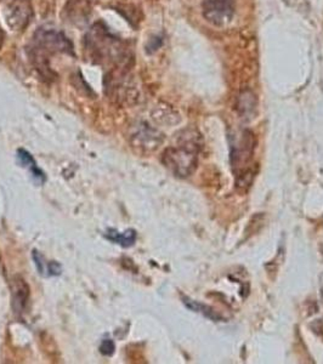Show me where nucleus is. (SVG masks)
Returning a JSON list of instances; mask_svg holds the SVG:
<instances>
[{
	"label": "nucleus",
	"mask_w": 323,
	"mask_h": 364,
	"mask_svg": "<svg viewBox=\"0 0 323 364\" xmlns=\"http://www.w3.org/2000/svg\"><path fill=\"white\" fill-rule=\"evenodd\" d=\"M133 145L144 151H156L163 142V136L157 130L151 128L149 125L141 124L135 128L133 135Z\"/></svg>",
	"instance_id": "nucleus-8"
},
{
	"label": "nucleus",
	"mask_w": 323,
	"mask_h": 364,
	"mask_svg": "<svg viewBox=\"0 0 323 364\" xmlns=\"http://www.w3.org/2000/svg\"><path fill=\"white\" fill-rule=\"evenodd\" d=\"M13 282L14 305H16L17 312H22L28 301L29 287L20 277L15 278Z\"/></svg>",
	"instance_id": "nucleus-9"
},
{
	"label": "nucleus",
	"mask_w": 323,
	"mask_h": 364,
	"mask_svg": "<svg viewBox=\"0 0 323 364\" xmlns=\"http://www.w3.org/2000/svg\"><path fill=\"white\" fill-rule=\"evenodd\" d=\"M17 161L21 164L22 166H25L26 169H28L31 171V174L33 176L37 182H46V178L42 170L39 169L37 166V163L34 161V158L32 157V154L27 152L26 149H18L17 151Z\"/></svg>",
	"instance_id": "nucleus-10"
},
{
	"label": "nucleus",
	"mask_w": 323,
	"mask_h": 364,
	"mask_svg": "<svg viewBox=\"0 0 323 364\" xmlns=\"http://www.w3.org/2000/svg\"><path fill=\"white\" fill-rule=\"evenodd\" d=\"M58 54L75 55L73 44L61 31L41 27L29 44L28 55L34 68L46 82L56 77L50 66V60Z\"/></svg>",
	"instance_id": "nucleus-2"
},
{
	"label": "nucleus",
	"mask_w": 323,
	"mask_h": 364,
	"mask_svg": "<svg viewBox=\"0 0 323 364\" xmlns=\"http://www.w3.org/2000/svg\"><path fill=\"white\" fill-rule=\"evenodd\" d=\"M105 237L113 243H117L120 247H123V248H129L137 242V232L134 230L118 232L117 230H113V228H108L106 233H105Z\"/></svg>",
	"instance_id": "nucleus-11"
},
{
	"label": "nucleus",
	"mask_w": 323,
	"mask_h": 364,
	"mask_svg": "<svg viewBox=\"0 0 323 364\" xmlns=\"http://www.w3.org/2000/svg\"><path fill=\"white\" fill-rule=\"evenodd\" d=\"M84 51L94 65L108 68V73L128 70L133 55L127 43L120 41L102 22L92 26L84 37Z\"/></svg>",
	"instance_id": "nucleus-1"
},
{
	"label": "nucleus",
	"mask_w": 323,
	"mask_h": 364,
	"mask_svg": "<svg viewBox=\"0 0 323 364\" xmlns=\"http://www.w3.org/2000/svg\"><path fill=\"white\" fill-rule=\"evenodd\" d=\"M236 10V0H203V16L211 25L225 26L231 21Z\"/></svg>",
	"instance_id": "nucleus-6"
},
{
	"label": "nucleus",
	"mask_w": 323,
	"mask_h": 364,
	"mask_svg": "<svg viewBox=\"0 0 323 364\" xmlns=\"http://www.w3.org/2000/svg\"><path fill=\"white\" fill-rule=\"evenodd\" d=\"M0 11L10 31L22 33L33 18L32 0H0Z\"/></svg>",
	"instance_id": "nucleus-4"
},
{
	"label": "nucleus",
	"mask_w": 323,
	"mask_h": 364,
	"mask_svg": "<svg viewBox=\"0 0 323 364\" xmlns=\"http://www.w3.org/2000/svg\"><path fill=\"white\" fill-rule=\"evenodd\" d=\"M198 142L197 137H185L180 145L169 147L162 156V161L168 169L179 178L190 176L198 163Z\"/></svg>",
	"instance_id": "nucleus-3"
},
{
	"label": "nucleus",
	"mask_w": 323,
	"mask_h": 364,
	"mask_svg": "<svg viewBox=\"0 0 323 364\" xmlns=\"http://www.w3.org/2000/svg\"><path fill=\"white\" fill-rule=\"evenodd\" d=\"M115 350H116V346H115L113 340H104L102 343L100 345V352L105 355V356H112L113 353H115Z\"/></svg>",
	"instance_id": "nucleus-14"
},
{
	"label": "nucleus",
	"mask_w": 323,
	"mask_h": 364,
	"mask_svg": "<svg viewBox=\"0 0 323 364\" xmlns=\"http://www.w3.org/2000/svg\"><path fill=\"white\" fill-rule=\"evenodd\" d=\"M254 147L253 134L249 132L242 134V136L236 141V145L232 146V166L236 170L237 181L240 186L245 185L247 178L252 176V173L245 169V166H248L249 161L253 158Z\"/></svg>",
	"instance_id": "nucleus-5"
},
{
	"label": "nucleus",
	"mask_w": 323,
	"mask_h": 364,
	"mask_svg": "<svg viewBox=\"0 0 323 364\" xmlns=\"http://www.w3.org/2000/svg\"><path fill=\"white\" fill-rule=\"evenodd\" d=\"M185 304H186V306L189 307V309H191V310L196 311V312H202L204 316H207L209 318H218V315H213V311L209 310V307L204 306L202 304L192 301L190 299H186V300H185Z\"/></svg>",
	"instance_id": "nucleus-13"
},
{
	"label": "nucleus",
	"mask_w": 323,
	"mask_h": 364,
	"mask_svg": "<svg viewBox=\"0 0 323 364\" xmlns=\"http://www.w3.org/2000/svg\"><path fill=\"white\" fill-rule=\"evenodd\" d=\"M33 260L37 266L38 272L41 273L44 277H50V276H58L61 273V266L58 262H48L44 259L42 254L39 252H33Z\"/></svg>",
	"instance_id": "nucleus-12"
},
{
	"label": "nucleus",
	"mask_w": 323,
	"mask_h": 364,
	"mask_svg": "<svg viewBox=\"0 0 323 364\" xmlns=\"http://www.w3.org/2000/svg\"><path fill=\"white\" fill-rule=\"evenodd\" d=\"M65 21L77 27H83L92 15V5L89 0H68L63 9Z\"/></svg>",
	"instance_id": "nucleus-7"
},
{
	"label": "nucleus",
	"mask_w": 323,
	"mask_h": 364,
	"mask_svg": "<svg viewBox=\"0 0 323 364\" xmlns=\"http://www.w3.org/2000/svg\"><path fill=\"white\" fill-rule=\"evenodd\" d=\"M3 43H4V33H3V31L0 28V49L3 46Z\"/></svg>",
	"instance_id": "nucleus-15"
}]
</instances>
